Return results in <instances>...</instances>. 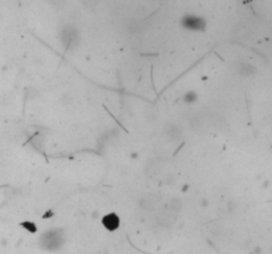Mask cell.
<instances>
[{
	"label": "cell",
	"mask_w": 272,
	"mask_h": 254,
	"mask_svg": "<svg viewBox=\"0 0 272 254\" xmlns=\"http://www.w3.org/2000/svg\"><path fill=\"white\" fill-rule=\"evenodd\" d=\"M181 23L186 29L193 32H202L206 29V20L198 15H193V13L184 15L182 20H181Z\"/></svg>",
	"instance_id": "cell-1"
},
{
	"label": "cell",
	"mask_w": 272,
	"mask_h": 254,
	"mask_svg": "<svg viewBox=\"0 0 272 254\" xmlns=\"http://www.w3.org/2000/svg\"><path fill=\"white\" fill-rule=\"evenodd\" d=\"M102 225L105 226L108 230H116L117 228H118L120 225V218L117 215H114V213H109V215H106L105 217L102 218Z\"/></svg>",
	"instance_id": "cell-2"
}]
</instances>
